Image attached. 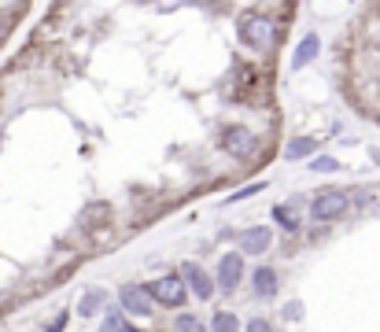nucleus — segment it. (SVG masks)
<instances>
[{"mask_svg":"<svg viewBox=\"0 0 380 332\" xmlns=\"http://www.w3.org/2000/svg\"><path fill=\"white\" fill-rule=\"evenodd\" d=\"M351 211V196L344 188H321L318 196L310 199V218L314 222H336Z\"/></svg>","mask_w":380,"mask_h":332,"instance_id":"f03ea898","label":"nucleus"},{"mask_svg":"<svg viewBox=\"0 0 380 332\" xmlns=\"http://www.w3.org/2000/svg\"><path fill=\"white\" fill-rule=\"evenodd\" d=\"M237 33L251 52H273V45H277V22H273L270 15H258V11L240 19Z\"/></svg>","mask_w":380,"mask_h":332,"instance_id":"f257e3e1","label":"nucleus"},{"mask_svg":"<svg viewBox=\"0 0 380 332\" xmlns=\"http://www.w3.org/2000/svg\"><path fill=\"white\" fill-rule=\"evenodd\" d=\"M174 332H207V325L196 314H177L174 317Z\"/></svg>","mask_w":380,"mask_h":332,"instance_id":"2eb2a0df","label":"nucleus"},{"mask_svg":"<svg viewBox=\"0 0 380 332\" xmlns=\"http://www.w3.org/2000/svg\"><path fill=\"white\" fill-rule=\"evenodd\" d=\"M270 244H273L270 225H255V229H247V233H240V255H266Z\"/></svg>","mask_w":380,"mask_h":332,"instance_id":"6e6552de","label":"nucleus"},{"mask_svg":"<svg viewBox=\"0 0 380 332\" xmlns=\"http://www.w3.org/2000/svg\"><path fill=\"white\" fill-rule=\"evenodd\" d=\"M284 317H292V322H295V317H303V303H288L284 306Z\"/></svg>","mask_w":380,"mask_h":332,"instance_id":"6ab92c4d","label":"nucleus"},{"mask_svg":"<svg viewBox=\"0 0 380 332\" xmlns=\"http://www.w3.org/2000/svg\"><path fill=\"white\" fill-rule=\"evenodd\" d=\"M244 332H273V325L266 322V317H251V322L244 325Z\"/></svg>","mask_w":380,"mask_h":332,"instance_id":"a211bd4d","label":"nucleus"},{"mask_svg":"<svg viewBox=\"0 0 380 332\" xmlns=\"http://www.w3.org/2000/svg\"><path fill=\"white\" fill-rule=\"evenodd\" d=\"M148 292H152L155 306H170V310H177V306L189 299V285H185V277L181 273H166L159 280H152Z\"/></svg>","mask_w":380,"mask_h":332,"instance_id":"7ed1b4c3","label":"nucleus"},{"mask_svg":"<svg viewBox=\"0 0 380 332\" xmlns=\"http://www.w3.org/2000/svg\"><path fill=\"white\" fill-rule=\"evenodd\" d=\"M273 218H277L281 225H288V229H292V233H299V218H295L292 211H284V207H277V211H273Z\"/></svg>","mask_w":380,"mask_h":332,"instance_id":"dca6fc26","label":"nucleus"},{"mask_svg":"<svg viewBox=\"0 0 380 332\" xmlns=\"http://www.w3.org/2000/svg\"><path fill=\"white\" fill-rule=\"evenodd\" d=\"M240 280H244V255L240 251L221 255V259H218V273H214V285L226 292V296H233V292L240 288Z\"/></svg>","mask_w":380,"mask_h":332,"instance_id":"20e7f679","label":"nucleus"},{"mask_svg":"<svg viewBox=\"0 0 380 332\" xmlns=\"http://www.w3.org/2000/svg\"><path fill=\"white\" fill-rule=\"evenodd\" d=\"M103 306H108V292H103V288H89L82 296V303H78V314H82V317H96Z\"/></svg>","mask_w":380,"mask_h":332,"instance_id":"9d476101","label":"nucleus"},{"mask_svg":"<svg viewBox=\"0 0 380 332\" xmlns=\"http://www.w3.org/2000/svg\"><path fill=\"white\" fill-rule=\"evenodd\" d=\"M211 332H240V317L229 314V310H218L211 317Z\"/></svg>","mask_w":380,"mask_h":332,"instance_id":"ddd939ff","label":"nucleus"},{"mask_svg":"<svg viewBox=\"0 0 380 332\" xmlns=\"http://www.w3.org/2000/svg\"><path fill=\"white\" fill-rule=\"evenodd\" d=\"M100 332H137V329L126 322V314H122V310H111V314L100 322Z\"/></svg>","mask_w":380,"mask_h":332,"instance_id":"4468645a","label":"nucleus"},{"mask_svg":"<svg viewBox=\"0 0 380 332\" xmlns=\"http://www.w3.org/2000/svg\"><path fill=\"white\" fill-rule=\"evenodd\" d=\"M377 85H380V78H377Z\"/></svg>","mask_w":380,"mask_h":332,"instance_id":"aec40b11","label":"nucleus"},{"mask_svg":"<svg viewBox=\"0 0 380 332\" xmlns=\"http://www.w3.org/2000/svg\"><path fill=\"white\" fill-rule=\"evenodd\" d=\"M119 303H122V314H133V317H152V306H155L152 292L140 285H122Z\"/></svg>","mask_w":380,"mask_h":332,"instance_id":"39448f33","label":"nucleus"},{"mask_svg":"<svg viewBox=\"0 0 380 332\" xmlns=\"http://www.w3.org/2000/svg\"><path fill=\"white\" fill-rule=\"evenodd\" d=\"M221 151L237 156V159H247L255 151V133L244 130V126H229V130H221Z\"/></svg>","mask_w":380,"mask_h":332,"instance_id":"0eeeda50","label":"nucleus"},{"mask_svg":"<svg viewBox=\"0 0 380 332\" xmlns=\"http://www.w3.org/2000/svg\"><path fill=\"white\" fill-rule=\"evenodd\" d=\"M310 166H314L318 174H332V170H339V163H336V159H329V156H318Z\"/></svg>","mask_w":380,"mask_h":332,"instance_id":"f3484780","label":"nucleus"},{"mask_svg":"<svg viewBox=\"0 0 380 332\" xmlns=\"http://www.w3.org/2000/svg\"><path fill=\"white\" fill-rule=\"evenodd\" d=\"M318 52H321V37H318V33H307L303 41H299L295 56H292V67H295V70H299V67H310Z\"/></svg>","mask_w":380,"mask_h":332,"instance_id":"1a4fd4ad","label":"nucleus"},{"mask_svg":"<svg viewBox=\"0 0 380 332\" xmlns=\"http://www.w3.org/2000/svg\"><path fill=\"white\" fill-rule=\"evenodd\" d=\"M314 151H318V144H314L310 137H299V140H292V144L284 148V159H310Z\"/></svg>","mask_w":380,"mask_h":332,"instance_id":"f8f14e48","label":"nucleus"},{"mask_svg":"<svg viewBox=\"0 0 380 332\" xmlns=\"http://www.w3.org/2000/svg\"><path fill=\"white\" fill-rule=\"evenodd\" d=\"M251 285H255V296H273V292H277V273L270 270V266H258L255 270V277H251Z\"/></svg>","mask_w":380,"mask_h":332,"instance_id":"9b49d317","label":"nucleus"},{"mask_svg":"<svg viewBox=\"0 0 380 332\" xmlns=\"http://www.w3.org/2000/svg\"><path fill=\"white\" fill-rule=\"evenodd\" d=\"M181 277H185V285H189V296L203 299V303H211V296H214V280H211V273H207L203 266H196V262H181Z\"/></svg>","mask_w":380,"mask_h":332,"instance_id":"423d86ee","label":"nucleus"}]
</instances>
